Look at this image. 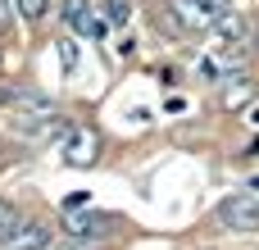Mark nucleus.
<instances>
[{
    "instance_id": "obj_1",
    "label": "nucleus",
    "mask_w": 259,
    "mask_h": 250,
    "mask_svg": "<svg viewBox=\"0 0 259 250\" xmlns=\"http://www.w3.org/2000/svg\"><path fill=\"white\" fill-rule=\"evenodd\" d=\"M214 214H219V223L232 228V232H259V196H250V191H237V196L219 200Z\"/></svg>"
},
{
    "instance_id": "obj_2",
    "label": "nucleus",
    "mask_w": 259,
    "mask_h": 250,
    "mask_svg": "<svg viewBox=\"0 0 259 250\" xmlns=\"http://www.w3.org/2000/svg\"><path fill=\"white\" fill-rule=\"evenodd\" d=\"M59 18H64L77 36H91V41H100V36L109 32L105 14H96V5H91V0H64V5H59Z\"/></svg>"
},
{
    "instance_id": "obj_3",
    "label": "nucleus",
    "mask_w": 259,
    "mask_h": 250,
    "mask_svg": "<svg viewBox=\"0 0 259 250\" xmlns=\"http://www.w3.org/2000/svg\"><path fill=\"white\" fill-rule=\"evenodd\" d=\"M96 155H100L96 128H73V132H68V146H64V164H68V169H91Z\"/></svg>"
},
{
    "instance_id": "obj_4",
    "label": "nucleus",
    "mask_w": 259,
    "mask_h": 250,
    "mask_svg": "<svg viewBox=\"0 0 259 250\" xmlns=\"http://www.w3.org/2000/svg\"><path fill=\"white\" fill-rule=\"evenodd\" d=\"M168 14H173V27H191V32H209L219 23V9H205L196 0H168Z\"/></svg>"
},
{
    "instance_id": "obj_5",
    "label": "nucleus",
    "mask_w": 259,
    "mask_h": 250,
    "mask_svg": "<svg viewBox=\"0 0 259 250\" xmlns=\"http://www.w3.org/2000/svg\"><path fill=\"white\" fill-rule=\"evenodd\" d=\"M50 241L55 237H50L46 223H23V228L14 223L9 232H0V246L5 250H50Z\"/></svg>"
},
{
    "instance_id": "obj_6",
    "label": "nucleus",
    "mask_w": 259,
    "mask_h": 250,
    "mask_svg": "<svg viewBox=\"0 0 259 250\" xmlns=\"http://www.w3.org/2000/svg\"><path fill=\"white\" fill-rule=\"evenodd\" d=\"M109 232H114L109 214H68L64 223V237H77V241H105Z\"/></svg>"
},
{
    "instance_id": "obj_7",
    "label": "nucleus",
    "mask_w": 259,
    "mask_h": 250,
    "mask_svg": "<svg viewBox=\"0 0 259 250\" xmlns=\"http://www.w3.org/2000/svg\"><path fill=\"white\" fill-rule=\"evenodd\" d=\"M14 109H18V118H41V114H55V100L46 96V91H36V87H14V100H9Z\"/></svg>"
},
{
    "instance_id": "obj_8",
    "label": "nucleus",
    "mask_w": 259,
    "mask_h": 250,
    "mask_svg": "<svg viewBox=\"0 0 259 250\" xmlns=\"http://www.w3.org/2000/svg\"><path fill=\"white\" fill-rule=\"evenodd\" d=\"M255 100V87H250V77H232L228 87H223V105L228 109H246Z\"/></svg>"
},
{
    "instance_id": "obj_9",
    "label": "nucleus",
    "mask_w": 259,
    "mask_h": 250,
    "mask_svg": "<svg viewBox=\"0 0 259 250\" xmlns=\"http://www.w3.org/2000/svg\"><path fill=\"white\" fill-rule=\"evenodd\" d=\"M100 14H105V23H109V27H123V23L132 18V5H127V0H105V5H100Z\"/></svg>"
},
{
    "instance_id": "obj_10",
    "label": "nucleus",
    "mask_w": 259,
    "mask_h": 250,
    "mask_svg": "<svg viewBox=\"0 0 259 250\" xmlns=\"http://www.w3.org/2000/svg\"><path fill=\"white\" fill-rule=\"evenodd\" d=\"M59 68L64 73H77V41L73 36H59Z\"/></svg>"
},
{
    "instance_id": "obj_11",
    "label": "nucleus",
    "mask_w": 259,
    "mask_h": 250,
    "mask_svg": "<svg viewBox=\"0 0 259 250\" xmlns=\"http://www.w3.org/2000/svg\"><path fill=\"white\" fill-rule=\"evenodd\" d=\"M46 9H50V0H18V14L23 18H41Z\"/></svg>"
},
{
    "instance_id": "obj_12",
    "label": "nucleus",
    "mask_w": 259,
    "mask_h": 250,
    "mask_svg": "<svg viewBox=\"0 0 259 250\" xmlns=\"http://www.w3.org/2000/svg\"><path fill=\"white\" fill-rule=\"evenodd\" d=\"M14 223H18V219H14V205H9V200H0V232H9Z\"/></svg>"
},
{
    "instance_id": "obj_13",
    "label": "nucleus",
    "mask_w": 259,
    "mask_h": 250,
    "mask_svg": "<svg viewBox=\"0 0 259 250\" xmlns=\"http://www.w3.org/2000/svg\"><path fill=\"white\" fill-rule=\"evenodd\" d=\"M91 246H96V241H77V237H68V241H59V246L50 241V250H91Z\"/></svg>"
},
{
    "instance_id": "obj_14",
    "label": "nucleus",
    "mask_w": 259,
    "mask_h": 250,
    "mask_svg": "<svg viewBox=\"0 0 259 250\" xmlns=\"http://www.w3.org/2000/svg\"><path fill=\"white\" fill-rule=\"evenodd\" d=\"M196 5H205V9H219V14H223V9H228L232 0H196Z\"/></svg>"
},
{
    "instance_id": "obj_15",
    "label": "nucleus",
    "mask_w": 259,
    "mask_h": 250,
    "mask_svg": "<svg viewBox=\"0 0 259 250\" xmlns=\"http://www.w3.org/2000/svg\"><path fill=\"white\" fill-rule=\"evenodd\" d=\"M9 27V0H0V32Z\"/></svg>"
},
{
    "instance_id": "obj_16",
    "label": "nucleus",
    "mask_w": 259,
    "mask_h": 250,
    "mask_svg": "<svg viewBox=\"0 0 259 250\" xmlns=\"http://www.w3.org/2000/svg\"><path fill=\"white\" fill-rule=\"evenodd\" d=\"M250 123H255V128H259V109H250Z\"/></svg>"
}]
</instances>
